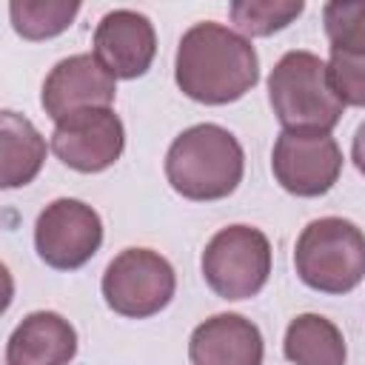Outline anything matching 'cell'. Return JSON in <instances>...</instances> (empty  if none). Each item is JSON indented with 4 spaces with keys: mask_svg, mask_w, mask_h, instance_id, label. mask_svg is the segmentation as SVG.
<instances>
[{
    "mask_svg": "<svg viewBox=\"0 0 365 365\" xmlns=\"http://www.w3.org/2000/svg\"><path fill=\"white\" fill-rule=\"evenodd\" d=\"M282 351L285 359L297 365H342L348 356L342 331L319 314H299L291 319L285 328Z\"/></svg>",
    "mask_w": 365,
    "mask_h": 365,
    "instance_id": "9a60e30c",
    "label": "cell"
},
{
    "mask_svg": "<svg viewBox=\"0 0 365 365\" xmlns=\"http://www.w3.org/2000/svg\"><path fill=\"white\" fill-rule=\"evenodd\" d=\"M277 182L294 197H322L342 174V151L331 131H282L271 151Z\"/></svg>",
    "mask_w": 365,
    "mask_h": 365,
    "instance_id": "ba28073f",
    "label": "cell"
},
{
    "mask_svg": "<svg viewBox=\"0 0 365 365\" xmlns=\"http://www.w3.org/2000/svg\"><path fill=\"white\" fill-rule=\"evenodd\" d=\"M174 80L180 91L197 103L228 106L257 86L259 60L245 34L205 20L180 37Z\"/></svg>",
    "mask_w": 365,
    "mask_h": 365,
    "instance_id": "6da1fadb",
    "label": "cell"
},
{
    "mask_svg": "<svg viewBox=\"0 0 365 365\" xmlns=\"http://www.w3.org/2000/svg\"><path fill=\"white\" fill-rule=\"evenodd\" d=\"M188 359L194 365H259L262 334L240 314H217L191 331Z\"/></svg>",
    "mask_w": 365,
    "mask_h": 365,
    "instance_id": "7c38bea8",
    "label": "cell"
},
{
    "mask_svg": "<svg viewBox=\"0 0 365 365\" xmlns=\"http://www.w3.org/2000/svg\"><path fill=\"white\" fill-rule=\"evenodd\" d=\"M268 100L285 131H331L345 111L328 63L314 51H288L277 60L268 74Z\"/></svg>",
    "mask_w": 365,
    "mask_h": 365,
    "instance_id": "3957f363",
    "label": "cell"
},
{
    "mask_svg": "<svg viewBox=\"0 0 365 365\" xmlns=\"http://www.w3.org/2000/svg\"><path fill=\"white\" fill-rule=\"evenodd\" d=\"M322 26L331 51L365 54V0H328Z\"/></svg>",
    "mask_w": 365,
    "mask_h": 365,
    "instance_id": "ac0fdd59",
    "label": "cell"
},
{
    "mask_svg": "<svg viewBox=\"0 0 365 365\" xmlns=\"http://www.w3.org/2000/svg\"><path fill=\"white\" fill-rule=\"evenodd\" d=\"M0 160H3V171H0L3 188L29 185L40 174L46 160V140L40 137V131L31 125V120L9 108L0 114Z\"/></svg>",
    "mask_w": 365,
    "mask_h": 365,
    "instance_id": "5bb4252c",
    "label": "cell"
},
{
    "mask_svg": "<svg viewBox=\"0 0 365 365\" xmlns=\"http://www.w3.org/2000/svg\"><path fill=\"white\" fill-rule=\"evenodd\" d=\"M77 354V331L54 311H34L11 331L6 345L9 365H63Z\"/></svg>",
    "mask_w": 365,
    "mask_h": 365,
    "instance_id": "4fadbf2b",
    "label": "cell"
},
{
    "mask_svg": "<svg viewBox=\"0 0 365 365\" xmlns=\"http://www.w3.org/2000/svg\"><path fill=\"white\" fill-rule=\"evenodd\" d=\"M231 23L245 37H271L305 11V0H228Z\"/></svg>",
    "mask_w": 365,
    "mask_h": 365,
    "instance_id": "e0dca14e",
    "label": "cell"
},
{
    "mask_svg": "<svg viewBox=\"0 0 365 365\" xmlns=\"http://www.w3.org/2000/svg\"><path fill=\"white\" fill-rule=\"evenodd\" d=\"M94 54L117 80H137L154 63L157 31L140 11H108L94 29Z\"/></svg>",
    "mask_w": 365,
    "mask_h": 365,
    "instance_id": "8fae6325",
    "label": "cell"
},
{
    "mask_svg": "<svg viewBox=\"0 0 365 365\" xmlns=\"http://www.w3.org/2000/svg\"><path fill=\"white\" fill-rule=\"evenodd\" d=\"M100 288L106 305L114 314L145 319L160 314L171 302L177 291V277L171 262L157 251L125 248L108 262Z\"/></svg>",
    "mask_w": 365,
    "mask_h": 365,
    "instance_id": "8992f818",
    "label": "cell"
},
{
    "mask_svg": "<svg viewBox=\"0 0 365 365\" xmlns=\"http://www.w3.org/2000/svg\"><path fill=\"white\" fill-rule=\"evenodd\" d=\"M297 277L319 294H348L365 277V234L342 217H319L294 248Z\"/></svg>",
    "mask_w": 365,
    "mask_h": 365,
    "instance_id": "277c9868",
    "label": "cell"
},
{
    "mask_svg": "<svg viewBox=\"0 0 365 365\" xmlns=\"http://www.w3.org/2000/svg\"><path fill=\"white\" fill-rule=\"evenodd\" d=\"M114 94L117 77L100 63L97 54H71L48 71L40 103L46 114L57 123L80 108L111 106Z\"/></svg>",
    "mask_w": 365,
    "mask_h": 365,
    "instance_id": "30bf717a",
    "label": "cell"
},
{
    "mask_svg": "<svg viewBox=\"0 0 365 365\" xmlns=\"http://www.w3.org/2000/svg\"><path fill=\"white\" fill-rule=\"evenodd\" d=\"M202 277L222 299L257 297L271 274V242L259 228H220L202 251Z\"/></svg>",
    "mask_w": 365,
    "mask_h": 365,
    "instance_id": "5b68a950",
    "label": "cell"
},
{
    "mask_svg": "<svg viewBox=\"0 0 365 365\" xmlns=\"http://www.w3.org/2000/svg\"><path fill=\"white\" fill-rule=\"evenodd\" d=\"M125 148V128L111 106L80 108L54 123L51 151L57 160L80 174L106 171Z\"/></svg>",
    "mask_w": 365,
    "mask_h": 365,
    "instance_id": "9c48e42d",
    "label": "cell"
},
{
    "mask_svg": "<svg viewBox=\"0 0 365 365\" xmlns=\"http://www.w3.org/2000/svg\"><path fill=\"white\" fill-rule=\"evenodd\" d=\"M328 74H331V83L345 106L365 108V54L331 51Z\"/></svg>",
    "mask_w": 365,
    "mask_h": 365,
    "instance_id": "d6986e66",
    "label": "cell"
},
{
    "mask_svg": "<svg viewBox=\"0 0 365 365\" xmlns=\"http://www.w3.org/2000/svg\"><path fill=\"white\" fill-rule=\"evenodd\" d=\"M103 245V220L83 200L60 197L48 202L34 222L37 257L54 271L83 268Z\"/></svg>",
    "mask_w": 365,
    "mask_h": 365,
    "instance_id": "52a82bcc",
    "label": "cell"
},
{
    "mask_svg": "<svg viewBox=\"0 0 365 365\" xmlns=\"http://www.w3.org/2000/svg\"><path fill=\"white\" fill-rule=\"evenodd\" d=\"M80 6L83 0H9V17L23 40L40 43L63 34L74 23Z\"/></svg>",
    "mask_w": 365,
    "mask_h": 365,
    "instance_id": "2e32d148",
    "label": "cell"
},
{
    "mask_svg": "<svg viewBox=\"0 0 365 365\" xmlns=\"http://www.w3.org/2000/svg\"><path fill=\"white\" fill-rule=\"evenodd\" d=\"M245 171V154L237 137L214 123L185 128L165 154L168 185L194 202H214L237 191Z\"/></svg>",
    "mask_w": 365,
    "mask_h": 365,
    "instance_id": "7a4b0ae2",
    "label": "cell"
},
{
    "mask_svg": "<svg viewBox=\"0 0 365 365\" xmlns=\"http://www.w3.org/2000/svg\"><path fill=\"white\" fill-rule=\"evenodd\" d=\"M351 160H354V165H356V171L359 174H365V123L356 128V134H354V145H351Z\"/></svg>",
    "mask_w": 365,
    "mask_h": 365,
    "instance_id": "ffe728a7",
    "label": "cell"
}]
</instances>
